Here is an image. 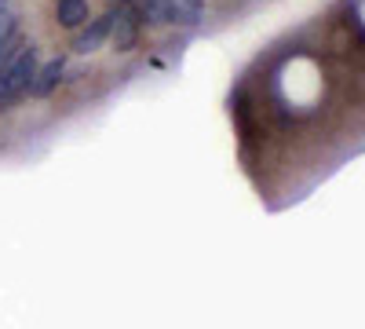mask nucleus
<instances>
[{
  "instance_id": "nucleus-3",
  "label": "nucleus",
  "mask_w": 365,
  "mask_h": 329,
  "mask_svg": "<svg viewBox=\"0 0 365 329\" xmlns=\"http://www.w3.org/2000/svg\"><path fill=\"white\" fill-rule=\"evenodd\" d=\"M139 8L143 22H168V26H197L201 11L187 8L182 0H132Z\"/></svg>"
},
{
  "instance_id": "nucleus-2",
  "label": "nucleus",
  "mask_w": 365,
  "mask_h": 329,
  "mask_svg": "<svg viewBox=\"0 0 365 329\" xmlns=\"http://www.w3.org/2000/svg\"><path fill=\"white\" fill-rule=\"evenodd\" d=\"M110 11H113V26H110L113 51L139 48V37H143V15H139V8L132 4V0H113Z\"/></svg>"
},
{
  "instance_id": "nucleus-6",
  "label": "nucleus",
  "mask_w": 365,
  "mask_h": 329,
  "mask_svg": "<svg viewBox=\"0 0 365 329\" xmlns=\"http://www.w3.org/2000/svg\"><path fill=\"white\" fill-rule=\"evenodd\" d=\"M55 19L66 29H81L91 19V8H88V0H55Z\"/></svg>"
},
{
  "instance_id": "nucleus-7",
  "label": "nucleus",
  "mask_w": 365,
  "mask_h": 329,
  "mask_svg": "<svg viewBox=\"0 0 365 329\" xmlns=\"http://www.w3.org/2000/svg\"><path fill=\"white\" fill-rule=\"evenodd\" d=\"M4 8H8V0H0V11H4Z\"/></svg>"
},
{
  "instance_id": "nucleus-1",
  "label": "nucleus",
  "mask_w": 365,
  "mask_h": 329,
  "mask_svg": "<svg viewBox=\"0 0 365 329\" xmlns=\"http://www.w3.org/2000/svg\"><path fill=\"white\" fill-rule=\"evenodd\" d=\"M37 66H41L37 48L26 41V44L15 51V59L8 63V70L0 74V110H15V106L29 96V84H34Z\"/></svg>"
},
{
  "instance_id": "nucleus-5",
  "label": "nucleus",
  "mask_w": 365,
  "mask_h": 329,
  "mask_svg": "<svg viewBox=\"0 0 365 329\" xmlns=\"http://www.w3.org/2000/svg\"><path fill=\"white\" fill-rule=\"evenodd\" d=\"M63 74H66V59L58 55V59H48L44 66H37L34 74V84H29V96L34 99H48L58 84H63Z\"/></svg>"
},
{
  "instance_id": "nucleus-4",
  "label": "nucleus",
  "mask_w": 365,
  "mask_h": 329,
  "mask_svg": "<svg viewBox=\"0 0 365 329\" xmlns=\"http://www.w3.org/2000/svg\"><path fill=\"white\" fill-rule=\"evenodd\" d=\"M110 26H113V11H106V15H99V19H88V22L77 29V37H73V51H77V55L99 51V48L110 41Z\"/></svg>"
}]
</instances>
